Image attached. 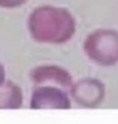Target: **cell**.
Instances as JSON below:
<instances>
[{"mask_svg":"<svg viewBox=\"0 0 118 124\" xmlns=\"http://www.w3.org/2000/svg\"><path fill=\"white\" fill-rule=\"evenodd\" d=\"M27 27L34 41L52 45L68 43L77 31L73 15L65 8L52 5L35 8L29 14Z\"/></svg>","mask_w":118,"mask_h":124,"instance_id":"obj_1","label":"cell"},{"mask_svg":"<svg viewBox=\"0 0 118 124\" xmlns=\"http://www.w3.org/2000/svg\"><path fill=\"white\" fill-rule=\"evenodd\" d=\"M88 58L101 67H112L118 63V32L100 28L91 32L83 43Z\"/></svg>","mask_w":118,"mask_h":124,"instance_id":"obj_2","label":"cell"},{"mask_svg":"<svg viewBox=\"0 0 118 124\" xmlns=\"http://www.w3.org/2000/svg\"><path fill=\"white\" fill-rule=\"evenodd\" d=\"M71 101L65 89L56 85H38L33 90L31 108H70Z\"/></svg>","mask_w":118,"mask_h":124,"instance_id":"obj_3","label":"cell"},{"mask_svg":"<svg viewBox=\"0 0 118 124\" xmlns=\"http://www.w3.org/2000/svg\"><path fill=\"white\" fill-rule=\"evenodd\" d=\"M74 101L84 107H95L105 97V84L96 78H83L70 89Z\"/></svg>","mask_w":118,"mask_h":124,"instance_id":"obj_4","label":"cell"},{"mask_svg":"<svg viewBox=\"0 0 118 124\" xmlns=\"http://www.w3.org/2000/svg\"><path fill=\"white\" fill-rule=\"evenodd\" d=\"M31 79L35 86L56 85L62 89H71L73 85V79L70 72L57 65L37 66L31 72Z\"/></svg>","mask_w":118,"mask_h":124,"instance_id":"obj_5","label":"cell"},{"mask_svg":"<svg viewBox=\"0 0 118 124\" xmlns=\"http://www.w3.org/2000/svg\"><path fill=\"white\" fill-rule=\"evenodd\" d=\"M22 100V90L16 83L5 80L0 85V108H20Z\"/></svg>","mask_w":118,"mask_h":124,"instance_id":"obj_6","label":"cell"},{"mask_svg":"<svg viewBox=\"0 0 118 124\" xmlns=\"http://www.w3.org/2000/svg\"><path fill=\"white\" fill-rule=\"evenodd\" d=\"M28 0H0V8L1 9H17L24 5Z\"/></svg>","mask_w":118,"mask_h":124,"instance_id":"obj_7","label":"cell"},{"mask_svg":"<svg viewBox=\"0 0 118 124\" xmlns=\"http://www.w3.org/2000/svg\"><path fill=\"white\" fill-rule=\"evenodd\" d=\"M5 77H6V71L5 67L3 66V63L0 62V85H1L5 82Z\"/></svg>","mask_w":118,"mask_h":124,"instance_id":"obj_8","label":"cell"}]
</instances>
